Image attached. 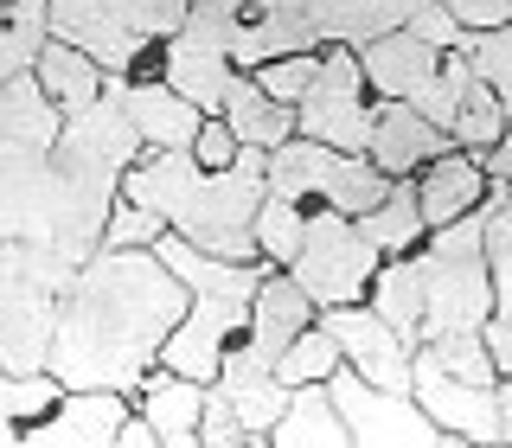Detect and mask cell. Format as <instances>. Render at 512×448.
Masks as SVG:
<instances>
[{"label":"cell","mask_w":512,"mask_h":448,"mask_svg":"<svg viewBox=\"0 0 512 448\" xmlns=\"http://www.w3.org/2000/svg\"><path fill=\"white\" fill-rule=\"evenodd\" d=\"M32 77H39V90L52 96V109L58 116H77V109H90L96 96H103V64H96L90 52H77V45H64L45 32V45H39V58H32Z\"/></svg>","instance_id":"21"},{"label":"cell","mask_w":512,"mask_h":448,"mask_svg":"<svg viewBox=\"0 0 512 448\" xmlns=\"http://www.w3.org/2000/svg\"><path fill=\"white\" fill-rule=\"evenodd\" d=\"M455 148H468V154H480L487 141H500V135H512V109L493 96L480 77L468 71L461 77V90H455V109H448V128H442Z\"/></svg>","instance_id":"24"},{"label":"cell","mask_w":512,"mask_h":448,"mask_svg":"<svg viewBox=\"0 0 512 448\" xmlns=\"http://www.w3.org/2000/svg\"><path fill=\"white\" fill-rule=\"evenodd\" d=\"M224 397H231V416H237V429H244V448H263L269 442V423H276L282 404H288V384L263 372V378L224 384Z\"/></svg>","instance_id":"27"},{"label":"cell","mask_w":512,"mask_h":448,"mask_svg":"<svg viewBox=\"0 0 512 448\" xmlns=\"http://www.w3.org/2000/svg\"><path fill=\"white\" fill-rule=\"evenodd\" d=\"M365 308H372L404 346H416V327H423V269H416V250L378 256L372 282H365Z\"/></svg>","instance_id":"20"},{"label":"cell","mask_w":512,"mask_h":448,"mask_svg":"<svg viewBox=\"0 0 512 448\" xmlns=\"http://www.w3.org/2000/svg\"><path fill=\"white\" fill-rule=\"evenodd\" d=\"M429 0H308V26L320 45H365L391 26H416Z\"/></svg>","instance_id":"18"},{"label":"cell","mask_w":512,"mask_h":448,"mask_svg":"<svg viewBox=\"0 0 512 448\" xmlns=\"http://www.w3.org/2000/svg\"><path fill=\"white\" fill-rule=\"evenodd\" d=\"M327 397L340 410L352 448H448L455 436L436 429L423 410H416L410 391H384V384L359 378L352 365H333L327 372Z\"/></svg>","instance_id":"10"},{"label":"cell","mask_w":512,"mask_h":448,"mask_svg":"<svg viewBox=\"0 0 512 448\" xmlns=\"http://www.w3.org/2000/svg\"><path fill=\"white\" fill-rule=\"evenodd\" d=\"M212 116H224V128H231L237 141H250V148H276V141L295 135V109L276 103V96H263L250 71H231V84H224Z\"/></svg>","instance_id":"22"},{"label":"cell","mask_w":512,"mask_h":448,"mask_svg":"<svg viewBox=\"0 0 512 448\" xmlns=\"http://www.w3.org/2000/svg\"><path fill=\"white\" fill-rule=\"evenodd\" d=\"M263 186L282 192V199H301V205H333V212L359 218L384 199V173L372 167L365 154H340L327 141H308V135H288L263 154Z\"/></svg>","instance_id":"5"},{"label":"cell","mask_w":512,"mask_h":448,"mask_svg":"<svg viewBox=\"0 0 512 448\" xmlns=\"http://www.w3.org/2000/svg\"><path fill=\"white\" fill-rule=\"evenodd\" d=\"M461 58H468V71L487 84L500 103L512 109V26H487V32H461L455 45Z\"/></svg>","instance_id":"30"},{"label":"cell","mask_w":512,"mask_h":448,"mask_svg":"<svg viewBox=\"0 0 512 448\" xmlns=\"http://www.w3.org/2000/svg\"><path fill=\"white\" fill-rule=\"evenodd\" d=\"M448 20L461 32H487V26H512V0H442Z\"/></svg>","instance_id":"36"},{"label":"cell","mask_w":512,"mask_h":448,"mask_svg":"<svg viewBox=\"0 0 512 448\" xmlns=\"http://www.w3.org/2000/svg\"><path fill=\"white\" fill-rule=\"evenodd\" d=\"M410 397L455 442H512V378H493V384L448 378L423 346H410Z\"/></svg>","instance_id":"9"},{"label":"cell","mask_w":512,"mask_h":448,"mask_svg":"<svg viewBox=\"0 0 512 448\" xmlns=\"http://www.w3.org/2000/svg\"><path fill=\"white\" fill-rule=\"evenodd\" d=\"M263 154L269 148L237 141L231 167H218V173L199 167V180H192L186 205L167 218V231L186 237V244L205 250V256H224V263H256L250 218H256V199H263Z\"/></svg>","instance_id":"4"},{"label":"cell","mask_w":512,"mask_h":448,"mask_svg":"<svg viewBox=\"0 0 512 448\" xmlns=\"http://www.w3.org/2000/svg\"><path fill=\"white\" fill-rule=\"evenodd\" d=\"M116 84V103L122 116L135 122L141 148H186L192 128H199L205 109H192L173 84H160V77H109Z\"/></svg>","instance_id":"15"},{"label":"cell","mask_w":512,"mask_h":448,"mask_svg":"<svg viewBox=\"0 0 512 448\" xmlns=\"http://www.w3.org/2000/svg\"><path fill=\"white\" fill-rule=\"evenodd\" d=\"M314 320L333 333L340 365H352L359 378L384 384V391H410V346L397 340L365 301H340V308H314Z\"/></svg>","instance_id":"12"},{"label":"cell","mask_w":512,"mask_h":448,"mask_svg":"<svg viewBox=\"0 0 512 448\" xmlns=\"http://www.w3.org/2000/svg\"><path fill=\"white\" fill-rule=\"evenodd\" d=\"M58 109H52V96L39 90V77L32 71H13V77H0V148H52V135H58Z\"/></svg>","instance_id":"23"},{"label":"cell","mask_w":512,"mask_h":448,"mask_svg":"<svg viewBox=\"0 0 512 448\" xmlns=\"http://www.w3.org/2000/svg\"><path fill=\"white\" fill-rule=\"evenodd\" d=\"M288 282L314 301V308H340V301H365V282L378 269V244L333 205H308L301 244L288 256Z\"/></svg>","instance_id":"6"},{"label":"cell","mask_w":512,"mask_h":448,"mask_svg":"<svg viewBox=\"0 0 512 448\" xmlns=\"http://www.w3.org/2000/svg\"><path fill=\"white\" fill-rule=\"evenodd\" d=\"M314 52H320V45H308V52H276V58L250 64L256 90H263V96H276V103H288V109H295V96L308 90V77H314Z\"/></svg>","instance_id":"31"},{"label":"cell","mask_w":512,"mask_h":448,"mask_svg":"<svg viewBox=\"0 0 512 448\" xmlns=\"http://www.w3.org/2000/svg\"><path fill=\"white\" fill-rule=\"evenodd\" d=\"M416 186V212H423V224H448L461 212H474L480 192H487V173H480V160L468 148H442L436 160H423V167L410 173Z\"/></svg>","instance_id":"17"},{"label":"cell","mask_w":512,"mask_h":448,"mask_svg":"<svg viewBox=\"0 0 512 448\" xmlns=\"http://www.w3.org/2000/svg\"><path fill=\"white\" fill-rule=\"evenodd\" d=\"M333 365H340V346H333V333L320 327V320H308V327H301L295 340L276 352L269 378H282V384H314V378H327Z\"/></svg>","instance_id":"29"},{"label":"cell","mask_w":512,"mask_h":448,"mask_svg":"<svg viewBox=\"0 0 512 448\" xmlns=\"http://www.w3.org/2000/svg\"><path fill=\"white\" fill-rule=\"evenodd\" d=\"M295 135L327 141L340 154H365V135H372V90L359 77V52L352 45H320L314 52V77L308 90L295 96Z\"/></svg>","instance_id":"8"},{"label":"cell","mask_w":512,"mask_h":448,"mask_svg":"<svg viewBox=\"0 0 512 448\" xmlns=\"http://www.w3.org/2000/svg\"><path fill=\"white\" fill-rule=\"evenodd\" d=\"M474 333H480V346H487L493 372H500V378H512V314H487Z\"/></svg>","instance_id":"37"},{"label":"cell","mask_w":512,"mask_h":448,"mask_svg":"<svg viewBox=\"0 0 512 448\" xmlns=\"http://www.w3.org/2000/svg\"><path fill=\"white\" fill-rule=\"evenodd\" d=\"M180 314H186V282L154 256V244H128V250L96 244L64 282L45 372L64 391L71 384L135 391Z\"/></svg>","instance_id":"1"},{"label":"cell","mask_w":512,"mask_h":448,"mask_svg":"<svg viewBox=\"0 0 512 448\" xmlns=\"http://www.w3.org/2000/svg\"><path fill=\"white\" fill-rule=\"evenodd\" d=\"M58 391H64V384L52 372H7V416H13V429L32 423V416H45L58 404Z\"/></svg>","instance_id":"32"},{"label":"cell","mask_w":512,"mask_h":448,"mask_svg":"<svg viewBox=\"0 0 512 448\" xmlns=\"http://www.w3.org/2000/svg\"><path fill=\"white\" fill-rule=\"evenodd\" d=\"M128 397H135L141 416L154 423L160 448H199V404H205L199 378H180V372H167V365H148Z\"/></svg>","instance_id":"16"},{"label":"cell","mask_w":512,"mask_h":448,"mask_svg":"<svg viewBox=\"0 0 512 448\" xmlns=\"http://www.w3.org/2000/svg\"><path fill=\"white\" fill-rule=\"evenodd\" d=\"M7 442H20V429H13V416H7V372H0V448Z\"/></svg>","instance_id":"38"},{"label":"cell","mask_w":512,"mask_h":448,"mask_svg":"<svg viewBox=\"0 0 512 448\" xmlns=\"http://www.w3.org/2000/svg\"><path fill=\"white\" fill-rule=\"evenodd\" d=\"M186 154L199 160L205 173H218V167H231V154H237V135L224 128V116H199V128H192V141H186Z\"/></svg>","instance_id":"35"},{"label":"cell","mask_w":512,"mask_h":448,"mask_svg":"<svg viewBox=\"0 0 512 448\" xmlns=\"http://www.w3.org/2000/svg\"><path fill=\"white\" fill-rule=\"evenodd\" d=\"M352 224L378 244V256H404V250L423 244V231H429L423 212H416V186L410 180H391V186H384V199L372 205V212H359Z\"/></svg>","instance_id":"25"},{"label":"cell","mask_w":512,"mask_h":448,"mask_svg":"<svg viewBox=\"0 0 512 448\" xmlns=\"http://www.w3.org/2000/svg\"><path fill=\"white\" fill-rule=\"evenodd\" d=\"M45 45V0H0V77L32 71Z\"/></svg>","instance_id":"28"},{"label":"cell","mask_w":512,"mask_h":448,"mask_svg":"<svg viewBox=\"0 0 512 448\" xmlns=\"http://www.w3.org/2000/svg\"><path fill=\"white\" fill-rule=\"evenodd\" d=\"M180 20L186 0H45V32L90 52L109 77H128Z\"/></svg>","instance_id":"3"},{"label":"cell","mask_w":512,"mask_h":448,"mask_svg":"<svg viewBox=\"0 0 512 448\" xmlns=\"http://www.w3.org/2000/svg\"><path fill=\"white\" fill-rule=\"evenodd\" d=\"M71 263L45 244L0 237V372H45Z\"/></svg>","instance_id":"2"},{"label":"cell","mask_w":512,"mask_h":448,"mask_svg":"<svg viewBox=\"0 0 512 448\" xmlns=\"http://www.w3.org/2000/svg\"><path fill=\"white\" fill-rule=\"evenodd\" d=\"M199 448H244V429H237L231 397H224L218 378L205 384V404H199Z\"/></svg>","instance_id":"34"},{"label":"cell","mask_w":512,"mask_h":448,"mask_svg":"<svg viewBox=\"0 0 512 448\" xmlns=\"http://www.w3.org/2000/svg\"><path fill=\"white\" fill-rule=\"evenodd\" d=\"M135 397L128 391H103V384H71L58 391V404L45 416L20 423L26 448H116V423L128 416Z\"/></svg>","instance_id":"11"},{"label":"cell","mask_w":512,"mask_h":448,"mask_svg":"<svg viewBox=\"0 0 512 448\" xmlns=\"http://www.w3.org/2000/svg\"><path fill=\"white\" fill-rule=\"evenodd\" d=\"M269 442L276 448H352L340 410H333V397H327V378L288 384V404H282L276 423H269Z\"/></svg>","instance_id":"19"},{"label":"cell","mask_w":512,"mask_h":448,"mask_svg":"<svg viewBox=\"0 0 512 448\" xmlns=\"http://www.w3.org/2000/svg\"><path fill=\"white\" fill-rule=\"evenodd\" d=\"M231 71H237L231 52H224L212 32H199V26H173L167 39L154 45V77H160V84H173L192 109H205V116L218 109Z\"/></svg>","instance_id":"13"},{"label":"cell","mask_w":512,"mask_h":448,"mask_svg":"<svg viewBox=\"0 0 512 448\" xmlns=\"http://www.w3.org/2000/svg\"><path fill=\"white\" fill-rule=\"evenodd\" d=\"M0 237H20V244H45L64 263H84L64 212V186L52 173V154L39 148H0Z\"/></svg>","instance_id":"7"},{"label":"cell","mask_w":512,"mask_h":448,"mask_svg":"<svg viewBox=\"0 0 512 448\" xmlns=\"http://www.w3.org/2000/svg\"><path fill=\"white\" fill-rule=\"evenodd\" d=\"M167 231L148 205H128V199H116L109 205V218H103V237L96 244H109V250H128V244H154V237Z\"/></svg>","instance_id":"33"},{"label":"cell","mask_w":512,"mask_h":448,"mask_svg":"<svg viewBox=\"0 0 512 448\" xmlns=\"http://www.w3.org/2000/svg\"><path fill=\"white\" fill-rule=\"evenodd\" d=\"M442 148H455V141H448L442 128L423 116V109L391 103V96H372V135H365V160H372L384 180H410V173L423 167V160H436Z\"/></svg>","instance_id":"14"},{"label":"cell","mask_w":512,"mask_h":448,"mask_svg":"<svg viewBox=\"0 0 512 448\" xmlns=\"http://www.w3.org/2000/svg\"><path fill=\"white\" fill-rule=\"evenodd\" d=\"M301 224H308V205H301V199H282V192L263 186V199H256V218H250L256 256L282 269L288 256H295V244H301Z\"/></svg>","instance_id":"26"}]
</instances>
